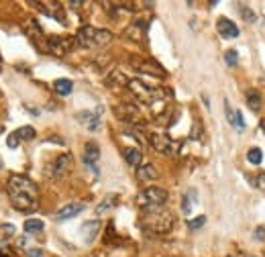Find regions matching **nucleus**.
I'll list each match as a JSON object with an SVG mask.
<instances>
[{
    "mask_svg": "<svg viewBox=\"0 0 265 257\" xmlns=\"http://www.w3.org/2000/svg\"><path fill=\"white\" fill-rule=\"evenodd\" d=\"M6 192L13 206L21 212H33L37 209V184L27 176L13 174L8 176Z\"/></svg>",
    "mask_w": 265,
    "mask_h": 257,
    "instance_id": "f257e3e1",
    "label": "nucleus"
},
{
    "mask_svg": "<svg viewBox=\"0 0 265 257\" xmlns=\"http://www.w3.org/2000/svg\"><path fill=\"white\" fill-rule=\"evenodd\" d=\"M141 226H143L147 233H153V235L170 233L171 226H173V216H171L170 210H165L163 206H151V209H143Z\"/></svg>",
    "mask_w": 265,
    "mask_h": 257,
    "instance_id": "f03ea898",
    "label": "nucleus"
},
{
    "mask_svg": "<svg viewBox=\"0 0 265 257\" xmlns=\"http://www.w3.org/2000/svg\"><path fill=\"white\" fill-rule=\"evenodd\" d=\"M76 41L82 47H102L112 41V33L106 29H96V27H82L76 35Z\"/></svg>",
    "mask_w": 265,
    "mask_h": 257,
    "instance_id": "7ed1b4c3",
    "label": "nucleus"
},
{
    "mask_svg": "<svg viewBox=\"0 0 265 257\" xmlns=\"http://www.w3.org/2000/svg\"><path fill=\"white\" fill-rule=\"evenodd\" d=\"M129 90L139 98L141 102L145 104H155L157 100H161V98L165 96L159 88H151V86H147L143 80H129Z\"/></svg>",
    "mask_w": 265,
    "mask_h": 257,
    "instance_id": "20e7f679",
    "label": "nucleus"
},
{
    "mask_svg": "<svg viewBox=\"0 0 265 257\" xmlns=\"http://www.w3.org/2000/svg\"><path fill=\"white\" fill-rule=\"evenodd\" d=\"M165 200H168V192L159 186H151L145 188V190L137 196V204L141 209H151V206H163Z\"/></svg>",
    "mask_w": 265,
    "mask_h": 257,
    "instance_id": "39448f33",
    "label": "nucleus"
},
{
    "mask_svg": "<svg viewBox=\"0 0 265 257\" xmlns=\"http://www.w3.org/2000/svg\"><path fill=\"white\" fill-rule=\"evenodd\" d=\"M131 65L135 67V70H139L141 74H149V76H157V78H163L165 76V70L157 62H153V59L133 57L131 59Z\"/></svg>",
    "mask_w": 265,
    "mask_h": 257,
    "instance_id": "423d86ee",
    "label": "nucleus"
},
{
    "mask_svg": "<svg viewBox=\"0 0 265 257\" xmlns=\"http://www.w3.org/2000/svg\"><path fill=\"white\" fill-rule=\"evenodd\" d=\"M149 143L153 145L155 151H159L163 155H173L178 151V143H173V139H170L168 135H159V133H153L149 137Z\"/></svg>",
    "mask_w": 265,
    "mask_h": 257,
    "instance_id": "0eeeda50",
    "label": "nucleus"
},
{
    "mask_svg": "<svg viewBox=\"0 0 265 257\" xmlns=\"http://www.w3.org/2000/svg\"><path fill=\"white\" fill-rule=\"evenodd\" d=\"M72 165H74V160H72V155H70V153L57 155V157H55V161L47 167V174L51 176V177H63L67 172L72 170Z\"/></svg>",
    "mask_w": 265,
    "mask_h": 257,
    "instance_id": "6e6552de",
    "label": "nucleus"
},
{
    "mask_svg": "<svg viewBox=\"0 0 265 257\" xmlns=\"http://www.w3.org/2000/svg\"><path fill=\"white\" fill-rule=\"evenodd\" d=\"M72 47H74V39H67V37H49L47 41V49L57 57L67 55L72 51Z\"/></svg>",
    "mask_w": 265,
    "mask_h": 257,
    "instance_id": "1a4fd4ad",
    "label": "nucleus"
},
{
    "mask_svg": "<svg viewBox=\"0 0 265 257\" xmlns=\"http://www.w3.org/2000/svg\"><path fill=\"white\" fill-rule=\"evenodd\" d=\"M217 31L224 37V39H234V37H239V27L234 25L231 18H218L217 21Z\"/></svg>",
    "mask_w": 265,
    "mask_h": 257,
    "instance_id": "9d476101",
    "label": "nucleus"
},
{
    "mask_svg": "<svg viewBox=\"0 0 265 257\" xmlns=\"http://www.w3.org/2000/svg\"><path fill=\"white\" fill-rule=\"evenodd\" d=\"M84 210V204L82 202H72V204H65L60 212H55V221H67V219H74Z\"/></svg>",
    "mask_w": 265,
    "mask_h": 257,
    "instance_id": "9b49d317",
    "label": "nucleus"
},
{
    "mask_svg": "<svg viewBox=\"0 0 265 257\" xmlns=\"http://www.w3.org/2000/svg\"><path fill=\"white\" fill-rule=\"evenodd\" d=\"M224 112H227V118H229V123L237 128V131H245V123H243V114L241 111H234V108L229 104V100L224 102Z\"/></svg>",
    "mask_w": 265,
    "mask_h": 257,
    "instance_id": "f8f14e48",
    "label": "nucleus"
},
{
    "mask_svg": "<svg viewBox=\"0 0 265 257\" xmlns=\"http://www.w3.org/2000/svg\"><path fill=\"white\" fill-rule=\"evenodd\" d=\"M98 160H100V147H98L94 141L86 143V147H84V161H86V165L92 167Z\"/></svg>",
    "mask_w": 265,
    "mask_h": 257,
    "instance_id": "ddd939ff",
    "label": "nucleus"
},
{
    "mask_svg": "<svg viewBox=\"0 0 265 257\" xmlns=\"http://www.w3.org/2000/svg\"><path fill=\"white\" fill-rule=\"evenodd\" d=\"M76 118L80 121L82 125H86L90 131H96L98 127H100V116L94 114V112H78Z\"/></svg>",
    "mask_w": 265,
    "mask_h": 257,
    "instance_id": "4468645a",
    "label": "nucleus"
},
{
    "mask_svg": "<svg viewBox=\"0 0 265 257\" xmlns=\"http://www.w3.org/2000/svg\"><path fill=\"white\" fill-rule=\"evenodd\" d=\"M100 231V221H88L82 225V235H84V241L86 243H92L94 237Z\"/></svg>",
    "mask_w": 265,
    "mask_h": 257,
    "instance_id": "2eb2a0df",
    "label": "nucleus"
},
{
    "mask_svg": "<svg viewBox=\"0 0 265 257\" xmlns=\"http://www.w3.org/2000/svg\"><path fill=\"white\" fill-rule=\"evenodd\" d=\"M116 114H119L123 121H126V123H133V121H137V108L135 106H131V104H123V106H119L116 108Z\"/></svg>",
    "mask_w": 265,
    "mask_h": 257,
    "instance_id": "dca6fc26",
    "label": "nucleus"
},
{
    "mask_svg": "<svg viewBox=\"0 0 265 257\" xmlns=\"http://www.w3.org/2000/svg\"><path fill=\"white\" fill-rule=\"evenodd\" d=\"M123 153H125V160H126V163H129V165H133V167L141 165L143 153H141L139 149H137V147H126V149H125Z\"/></svg>",
    "mask_w": 265,
    "mask_h": 257,
    "instance_id": "f3484780",
    "label": "nucleus"
},
{
    "mask_svg": "<svg viewBox=\"0 0 265 257\" xmlns=\"http://www.w3.org/2000/svg\"><path fill=\"white\" fill-rule=\"evenodd\" d=\"M137 177L139 180H155L157 177V170H155V165L153 163H143L137 167Z\"/></svg>",
    "mask_w": 265,
    "mask_h": 257,
    "instance_id": "a211bd4d",
    "label": "nucleus"
},
{
    "mask_svg": "<svg viewBox=\"0 0 265 257\" xmlns=\"http://www.w3.org/2000/svg\"><path fill=\"white\" fill-rule=\"evenodd\" d=\"M53 90H55L57 94H60V96H67V94H72L74 84H72L70 80H65V78H62V80H55Z\"/></svg>",
    "mask_w": 265,
    "mask_h": 257,
    "instance_id": "6ab92c4d",
    "label": "nucleus"
},
{
    "mask_svg": "<svg viewBox=\"0 0 265 257\" xmlns=\"http://www.w3.org/2000/svg\"><path fill=\"white\" fill-rule=\"evenodd\" d=\"M247 104L251 111H261V104H263L261 94L257 90H247Z\"/></svg>",
    "mask_w": 265,
    "mask_h": 257,
    "instance_id": "aec40b11",
    "label": "nucleus"
},
{
    "mask_svg": "<svg viewBox=\"0 0 265 257\" xmlns=\"http://www.w3.org/2000/svg\"><path fill=\"white\" fill-rule=\"evenodd\" d=\"M106 84L112 86V88H121V86H129V80H126L121 72H112L109 76V80H106Z\"/></svg>",
    "mask_w": 265,
    "mask_h": 257,
    "instance_id": "412c9836",
    "label": "nucleus"
},
{
    "mask_svg": "<svg viewBox=\"0 0 265 257\" xmlns=\"http://www.w3.org/2000/svg\"><path fill=\"white\" fill-rule=\"evenodd\" d=\"M247 161L253 163V165H259L263 161V151L259 149V147H251V149L247 151Z\"/></svg>",
    "mask_w": 265,
    "mask_h": 257,
    "instance_id": "4be33fe9",
    "label": "nucleus"
},
{
    "mask_svg": "<svg viewBox=\"0 0 265 257\" xmlns=\"http://www.w3.org/2000/svg\"><path fill=\"white\" fill-rule=\"evenodd\" d=\"M194 202H196V190H190L188 196H184V200H182V210H184L186 214H190Z\"/></svg>",
    "mask_w": 265,
    "mask_h": 257,
    "instance_id": "5701e85b",
    "label": "nucleus"
},
{
    "mask_svg": "<svg viewBox=\"0 0 265 257\" xmlns=\"http://www.w3.org/2000/svg\"><path fill=\"white\" fill-rule=\"evenodd\" d=\"M18 139H23V141H33L35 139V128L33 127H23V128H18V131H15Z\"/></svg>",
    "mask_w": 265,
    "mask_h": 257,
    "instance_id": "b1692460",
    "label": "nucleus"
},
{
    "mask_svg": "<svg viewBox=\"0 0 265 257\" xmlns=\"http://www.w3.org/2000/svg\"><path fill=\"white\" fill-rule=\"evenodd\" d=\"M43 221H37V219H31V221H27L25 223V231L27 233H39V231H43Z\"/></svg>",
    "mask_w": 265,
    "mask_h": 257,
    "instance_id": "393cba45",
    "label": "nucleus"
},
{
    "mask_svg": "<svg viewBox=\"0 0 265 257\" xmlns=\"http://www.w3.org/2000/svg\"><path fill=\"white\" fill-rule=\"evenodd\" d=\"M116 200H119V196H114V194H112V196H106V198L100 202V206H98L96 210H98V212H104V210H109L110 206H114V202H116Z\"/></svg>",
    "mask_w": 265,
    "mask_h": 257,
    "instance_id": "a878e982",
    "label": "nucleus"
},
{
    "mask_svg": "<svg viewBox=\"0 0 265 257\" xmlns=\"http://www.w3.org/2000/svg\"><path fill=\"white\" fill-rule=\"evenodd\" d=\"M239 13H241V16L245 18V21H249V23H255V21H257V16L251 13V8H249L247 4H241V6H239Z\"/></svg>",
    "mask_w": 265,
    "mask_h": 257,
    "instance_id": "bb28decb",
    "label": "nucleus"
},
{
    "mask_svg": "<svg viewBox=\"0 0 265 257\" xmlns=\"http://www.w3.org/2000/svg\"><path fill=\"white\" fill-rule=\"evenodd\" d=\"M204 223H206V216L200 214V216H196V219L188 221V226H190V229H200V226H202Z\"/></svg>",
    "mask_w": 265,
    "mask_h": 257,
    "instance_id": "cd10ccee",
    "label": "nucleus"
},
{
    "mask_svg": "<svg viewBox=\"0 0 265 257\" xmlns=\"http://www.w3.org/2000/svg\"><path fill=\"white\" fill-rule=\"evenodd\" d=\"M224 62L229 65H237V51H234V49H229V51L224 53Z\"/></svg>",
    "mask_w": 265,
    "mask_h": 257,
    "instance_id": "c85d7f7f",
    "label": "nucleus"
},
{
    "mask_svg": "<svg viewBox=\"0 0 265 257\" xmlns=\"http://www.w3.org/2000/svg\"><path fill=\"white\" fill-rule=\"evenodd\" d=\"M6 145L11 147V149H15V147H18V137H16V133H11V135H8Z\"/></svg>",
    "mask_w": 265,
    "mask_h": 257,
    "instance_id": "c756f323",
    "label": "nucleus"
},
{
    "mask_svg": "<svg viewBox=\"0 0 265 257\" xmlns=\"http://www.w3.org/2000/svg\"><path fill=\"white\" fill-rule=\"evenodd\" d=\"M255 184H257V188L261 192H265V172L257 174V180H255Z\"/></svg>",
    "mask_w": 265,
    "mask_h": 257,
    "instance_id": "7c9ffc66",
    "label": "nucleus"
},
{
    "mask_svg": "<svg viewBox=\"0 0 265 257\" xmlns=\"http://www.w3.org/2000/svg\"><path fill=\"white\" fill-rule=\"evenodd\" d=\"M29 257H41V251H39V249H29Z\"/></svg>",
    "mask_w": 265,
    "mask_h": 257,
    "instance_id": "2f4dec72",
    "label": "nucleus"
},
{
    "mask_svg": "<svg viewBox=\"0 0 265 257\" xmlns=\"http://www.w3.org/2000/svg\"><path fill=\"white\" fill-rule=\"evenodd\" d=\"M0 257H6V255H0Z\"/></svg>",
    "mask_w": 265,
    "mask_h": 257,
    "instance_id": "473e14b6",
    "label": "nucleus"
},
{
    "mask_svg": "<svg viewBox=\"0 0 265 257\" xmlns=\"http://www.w3.org/2000/svg\"><path fill=\"white\" fill-rule=\"evenodd\" d=\"M263 128H265V123H263Z\"/></svg>",
    "mask_w": 265,
    "mask_h": 257,
    "instance_id": "72a5a7b5",
    "label": "nucleus"
},
{
    "mask_svg": "<svg viewBox=\"0 0 265 257\" xmlns=\"http://www.w3.org/2000/svg\"><path fill=\"white\" fill-rule=\"evenodd\" d=\"M0 165H2V163H0Z\"/></svg>",
    "mask_w": 265,
    "mask_h": 257,
    "instance_id": "f704fd0d",
    "label": "nucleus"
}]
</instances>
